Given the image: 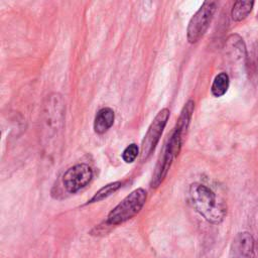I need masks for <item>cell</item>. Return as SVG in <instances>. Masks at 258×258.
Masks as SVG:
<instances>
[{"instance_id": "obj_1", "label": "cell", "mask_w": 258, "mask_h": 258, "mask_svg": "<svg viewBox=\"0 0 258 258\" xmlns=\"http://www.w3.org/2000/svg\"><path fill=\"white\" fill-rule=\"evenodd\" d=\"M188 196L194 209L208 222L219 224L226 215V207L217 200L215 192L205 184H190Z\"/></svg>"}, {"instance_id": "obj_2", "label": "cell", "mask_w": 258, "mask_h": 258, "mask_svg": "<svg viewBox=\"0 0 258 258\" xmlns=\"http://www.w3.org/2000/svg\"><path fill=\"white\" fill-rule=\"evenodd\" d=\"M146 190L139 187L131 191L108 215L107 222L110 225H120L136 216L146 202Z\"/></svg>"}, {"instance_id": "obj_3", "label": "cell", "mask_w": 258, "mask_h": 258, "mask_svg": "<svg viewBox=\"0 0 258 258\" xmlns=\"http://www.w3.org/2000/svg\"><path fill=\"white\" fill-rule=\"evenodd\" d=\"M183 140H184V137H182L178 132L173 130L155 166V170L153 172L152 180H151V187H157L164 180L170 168L172 160L178 155L180 151Z\"/></svg>"}, {"instance_id": "obj_4", "label": "cell", "mask_w": 258, "mask_h": 258, "mask_svg": "<svg viewBox=\"0 0 258 258\" xmlns=\"http://www.w3.org/2000/svg\"><path fill=\"white\" fill-rule=\"evenodd\" d=\"M216 9V2L206 1L190 18L186 29V37L189 43H196L204 36L214 17Z\"/></svg>"}, {"instance_id": "obj_5", "label": "cell", "mask_w": 258, "mask_h": 258, "mask_svg": "<svg viewBox=\"0 0 258 258\" xmlns=\"http://www.w3.org/2000/svg\"><path fill=\"white\" fill-rule=\"evenodd\" d=\"M170 112L167 108L161 109L151 122L148 130L142 140L141 145V160L147 159L154 150L159 138L163 132V129L167 123Z\"/></svg>"}, {"instance_id": "obj_6", "label": "cell", "mask_w": 258, "mask_h": 258, "mask_svg": "<svg viewBox=\"0 0 258 258\" xmlns=\"http://www.w3.org/2000/svg\"><path fill=\"white\" fill-rule=\"evenodd\" d=\"M93 177L92 168L86 163H80L69 168L62 175L64 188L74 194L90 183Z\"/></svg>"}, {"instance_id": "obj_7", "label": "cell", "mask_w": 258, "mask_h": 258, "mask_svg": "<svg viewBox=\"0 0 258 258\" xmlns=\"http://www.w3.org/2000/svg\"><path fill=\"white\" fill-rule=\"evenodd\" d=\"M229 258H255L254 239L248 232L238 233L232 241Z\"/></svg>"}, {"instance_id": "obj_8", "label": "cell", "mask_w": 258, "mask_h": 258, "mask_svg": "<svg viewBox=\"0 0 258 258\" xmlns=\"http://www.w3.org/2000/svg\"><path fill=\"white\" fill-rule=\"evenodd\" d=\"M114 120H115V114L111 108L105 107L100 109L97 112L94 120L95 132L98 134H103L107 132L113 125Z\"/></svg>"}, {"instance_id": "obj_9", "label": "cell", "mask_w": 258, "mask_h": 258, "mask_svg": "<svg viewBox=\"0 0 258 258\" xmlns=\"http://www.w3.org/2000/svg\"><path fill=\"white\" fill-rule=\"evenodd\" d=\"M194 110H195V102L192 100H188L184 104V106H183V108H182V110L180 112L179 118H178V120L176 122V125L174 127V129L176 131H178L183 136H185V133H186V130L188 128V125H189V122H190Z\"/></svg>"}, {"instance_id": "obj_10", "label": "cell", "mask_w": 258, "mask_h": 258, "mask_svg": "<svg viewBox=\"0 0 258 258\" xmlns=\"http://www.w3.org/2000/svg\"><path fill=\"white\" fill-rule=\"evenodd\" d=\"M254 5L253 1H237L233 5L231 15L235 21H241L245 19L251 12Z\"/></svg>"}, {"instance_id": "obj_11", "label": "cell", "mask_w": 258, "mask_h": 258, "mask_svg": "<svg viewBox=\"0 0 258 258\" xmlns=\"http://www.w3.org/2000/svg\"><path fill=\"white\" fill-rule=\"evenodd\" d=\"M229 76L226 73H220L217 75L214 79V82L212 84L211 92L213 96L215 97H221L226 94L228 88H229Z\"/></svg>"}, {"instance_id": "obj_12", "label": "cell", "mask_w": 258, "mask_h": 258, "mask_svg": "<svg viewBox=\"0 0 258 258\" xmlns=\"http://www.w3.org/2000/svg\"><path fill=\"white\" fill-rule=\"evenodd\" d=\"M121 182L120 181H114L111 183L106 184L105 186H103L102 188H100L93 197L92 199L89 201V203H96V202H100L108 197H110L112 194H114L116 190H118L121 187Z\"/></svg>"}, {"instance_id": "obj_13", "label": "cell", "mask_w": 258, "mask_h": 258, "mask_svg": "<svg viewBox=\"0 0 258 258\" xmlns=\"http://www.w3.org/2000/svg\"><path fill=\"white\" fill-rule=\"evenodd\" d=\"M138 153H139L138 146L135 143H131L124 149L122 153V158L126 163H132L138 156Z\"/></svg>"}]
</instances>
